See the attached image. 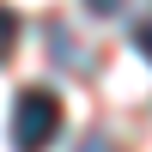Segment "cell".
<instances>
[{
	"label": "cell",
	"mask_w": 152,
	"mask_h": 152,
	"mask_svg": "<svg viewBox=\"0 0 152 152\" xmlns=\"http://www.w3.org/2000/svg\"><path fill=\"white\" fill-rule=\"evenodd\" d=\"M61 140V97L49 85H31L12 104V146L18 152H49Z\"/></svg>",
	"instance_id": "cell-1"
},
{
	"label": "cell",
	"mask_w": 152,
	"mask_h": 152,
	"mask_svg": "<svg viewBox=\"0 0 152 152\" xmlns=\"http://www.w3.org/2000/svg\"><path fill=\"white\" fill-rule=\"evenodd\" d=\"M12 49H18V12H12L6 0H0V61H6Z\"/></svg>",
	"instance_id": "cell-2"
},
{
	"label": "cell",
	"mask_w": 152,
	"mask_h": 152,
	"mask_svg": "<svg viewBox=\"0 0 152 152\" xmlns=\"http://www.w3.org/2000/svg\"><path fill=\"white\" fill-rule=\"evenodd\" d=\"M134 49L152 61V18H140V24H134Z\"/></svg>",
	"instance_id": "cell-3"
},
{
	"label": "cell",
	"mask_w": 152,
	"mask_h": 152,
	"mask_svg": "<svg viewBox=\"0 0 152 152\" xmlns=\"http://www.w3.org/2000/svg\"><path fill=\"white\" fill-rule=\"evenodd\" d=\"M85 6H91L97 18H110V12H122V0H85Z\"/></svg>",
	"instance_id": "cell-4"
},
{
	"label": "cell",
	"mask_w": 152,
	"mask_h": 152,
	"mask_svg": "<svg viewBox=\"0 0 152 152\" xmlns=\"http://www.w3.org/2000/svg\"><path fill=\"white\" fill-rule=\"evenodd\" d=\"M79 152H110V140H85V146H79Z\"/></svg>",
	"instance_id": "cell-5"
}]
</instances>
